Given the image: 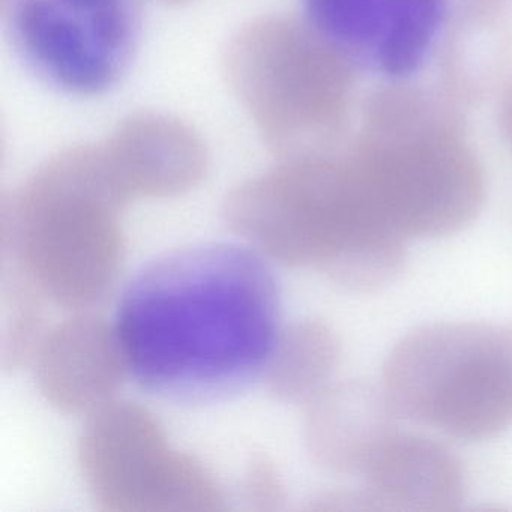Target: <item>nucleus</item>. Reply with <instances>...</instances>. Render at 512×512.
Returning a JSON list of instances; mask_svg holds the SVG:
<instances>
[{"instance_id":"f8f14e48","label":"nucleus","mask_w":512,"mask_h":512,"mask_svg":"<svg viewBox=\"0 0 512 512\" xmlns=\"http://www.w3.org/2000/svg\"><path fill=\"white\" fill-rule=\"evenodd\" d=\"M400 416L382 385L341 380L307 404L305 445L311 460L335 475H362Z\"/></svg>"},{"instance_id":"7ed1b4c3","label":"nucleus","mask_w":512,"mask_h":512,"mask_svg":"<svg viewBox=\"0 0 512 512\" xmlns=\"http://www.w3.org/2000/svg\"><path fill=\"white\" fill-rule=\"evenodd\" d=\"M128 202L101 143L58 152L2 202L4 257L56 304H98L121 271Z\"/></svg>"},{"instance_id":"9b49d317","label":"nucleus","mask_w":512,"mask_h":512,"mask_svg":"<svg viewBox=\"0 0 512 512\" xmlns=\"http://www.w3.org/2000/svg\"><path fill=\"white\" fill-rule=\"evenodd\" d=\"M361 476L365 511L451 512L466 500L460 458L421 434L395 431Z\"/></svg>"},{"instance_id":"f257e3e1","label":"nucleus","mask_w":512,"mask_h":512,"mask_svg":"<svg viewBox=\"0 0 512 512\" xmlns=\"http://www.w3.org/2000/svg\"><path fill=\"white\" fill-rule=\"evenodd\" d=\"M280 319L277 278L259 254L200 244L143 266L119 302L116 328L142 388L209 403L265 374Z\"/></svg>"},{"instance_id":"1a4fd4ad","label":"nucleus","mask_w":512,"mask_h":512,"mask_svg":"<svg viewBox=\"0 0 512 512\" xmlns=\"http://www.w3.org/2000/svg\"><path fill=\"white\" fill-rule=\"evenodd\" d=\"M34 358L38 389L68 415H92L112 403L130 370L118 328L89 314L44 334Z\"/></svg>"},{"instance_id":"0eeeda50","label":"nucleus","mask_w":512,"mask_h":512,"mask_svg":"<svg viewBox=\"0 0 512 512\" xmlns=\"http://www.w3.org/2000/svg\"><path fill=\"white\" fill-rule=\"evenodd\" d=\"M79 466L107 512L218 511L223 491L191 455L175 451L160 422L133 403L92 413L79 440Z\"/></svg>"},{"instance_id":"a211bd4d","label":"nucleus","mask_w":512,"mask_h":512,"mask_svg":"<svg viewBox=\"0 0 512 512\" xmlns=\"http://www.w3.org/2000/svg\"><path fill=\"white\" fill-rule=\"evenodd\" d=\"M161 2H166V4L169 5H182L188 4V2H191V0H161Z\"/></svg>"},{"instance_id":"20e7f679","label":"nucleus","mask_w":512,"mask_h":512,"mask_svg":"<svg viewBox=\"0 0 512 512\" xmlns=\"http://www.w3.org/2000/svg\"><path fill=\"white\" fill-rule=\"evenodd\" d=\"M344 149L377 214L407 241L460 232L484 206L478 157L454 116L425 92H377Z\"/></svg>"},{"instance_id":"6e6552de","label":"nucleus","mask_w":512,"mask_h":512,"mask_svg":"<svg viewBox=\"0 0 512 512\" xmlns=\"http://www.w3.org/2000/svg\"><path fill=\"white\" fill-rule=\"evenodd\" d=\"M7 26L38 80L74 97H100L130 71L142 10L139 0H10Z\"/></svg>"},{"instance_id":"dca6fc26","label":"nucleus","mask_w":512,"mask_h":512,"mask_svg":"<svg viewBox=\"0 0 512 512\" xmlns=\"http://www.w3.org/2000/svg\"><path fill=\"white\" fill-rule=\"evenodd\" d=\"M245 497L253 508L277 509L283 502V485L268 461H254L245 478Z\"/></svg>"},{"instance_id":"423d86ee","label":"nucleus","mask_w":512,"mask_h":512,"mask_svg":"<svg viewBox=\"0 0 512 512\" xmlns=\"http://www.w3.org/2000/svg\"><path fill=\"white\" fill-rule=\"evenodd\" d=\"M400 418L466 442L512 427V325L440 322L404 335L383 365Z\"/></svg>"},{"instance_id":"39448f33","label":"nucleus","mask_w":512,"mask_h":512,"mask_svg":"<svg viewBox=\"0 0 512 512\" xmlns=\"http://www.w3.org/2000/svg\"><path fill=\"white\" fill-rule=\"evenodd\" d=\"M223 67L233 95L278 161L340 145L358 67L307 20H253L230 40Z\"/></svg>"},{"instance_id":"f03ea898","label":"nucleus","mask_w":512,"mask_h":512,"mask_svg":"<svg viewBox=\"0 0 512 512\" xmlns=\"http://www.w3.org/2000/svg\"><path fill=\"white\" fill-rule=\"evenodd\" d=\"M224 220L287 266H313L353 292L391 284L407 239L371 205L343 146L278 161L232 191Z\"/></svg>"},{"instance_id":"ddd939ff","label":"nucleus","mask_w":512,"mask_h":512,"mask_svg":"<svg viewBox=\"0 0 512 512\" xmlns=\"http://www.w3.org/2000/svg\"><path fill=\"white\" fill-rule=\"evenodd\" d=\"M305 20L356 67L418 40L436 25L448 0H302Z\"/></svg>"},{"instance_id":"4468645a","label":"nucleus","mask_w":512,"mask_h":512,"mask_svg":"<svg viewBox=\"0 0 512 512\" xmlns=\"http://www.w3.org/2000/svg\"><path fill=\"white\" fill-rule=\"evenodd\" d=\"M340 359V338L331 326L299 320L280 332L263 376L275 398L307 406L334 382Z\"/></svg>"},{"instance_id":"2eb2a0df","label":"nucleus","mask_w":512,"mask_h":512,"mask_svg":"<svg viewBox=\"0 0 512 512\" xmlns=\"http://www.w3.org/2000/svg\"><path fill=\"white\" fill-rule=\"evenodd\" d=\"M43 293L16 263L2 278V314H0V355L5 370L19 367L37 352L44 335Z\"/></svg>"},{"instance_id":"f3484780","label":"nucleus","mask_w":512,"mask_h":512,"mask_svg":"<svg viewBox=\"0 0 512 512\" xmlns=\"http://www.w3.org/2000/svg\"><path fill=\"white\" fill-rule=\"evenodd\" d=\"M497 127L503 142L512 152V80L503 88L497 104Z\"/></svg>"},{"instance_id":"9d476101","label":"nucleus","mask_w":512,"mask_h":512,"mask_svg":"<svg viewBox=\"0 0 512 512\" xmlns=\"http://www.w3.org/2000/svg\"><path fill=\"white\" fill-rule=\"evenodd\" d=\"M128 199L182 196L202 182L209 157L199 134L179 119L134 113L101 142Z\"/></svg>"}]
</instances>
